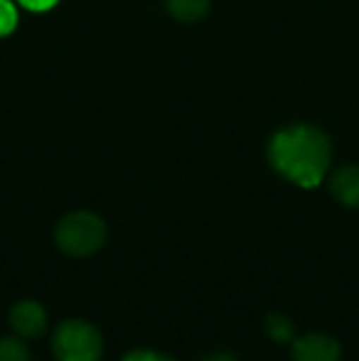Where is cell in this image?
Listing matches in <instances>:
<instances>
[{
	"label": "cell",
	"mask_w": 359,
	"mask_h": 361,
	"mask_svg": "<svg viewBox=\"0 0 359 361\" xmlns=\"http://www.w3.org/2000/svg\"><path fill=\"white\" fill-rule=\"evenodd\" d=\"M266 157L286 182L312 190L330 172L332 140L317 126L291 123L271 135Z\"/></svg>",
	"instance_id": "6da1fadb"
},
{
	"label": "cell",
	"mask_w": 359,
	"mask_h": 361,
	"mask_svg": "<svg viewBox=\"0 0 359 361\" xmlns=\"http://www.w3.org/2000/svg\"><path fill=\"white\" fill-rule=\"evenodd\" d=\"M106 236H109L106 221L87 209L69 212L54 226V246L69 258H89L99 253Z\"/></svg>",
	"instance_id": "7a4b0ae2"
},
{
	"label": "cell",
	"mask_w": 359,
	"mask_h": 361,
	"mask_svg": "<svg viewBox=\"0 0 359 361\" xmlns=\"http://www.w3.org/2000/svg\"><path fill=\"white\" fill-rule=\"evenodd\" d=\"M52 354L57 361H101L104 337L89 319H64L52 332Z\"/></svg>",
	"instance_id": "3957f363"
},
{
	"label": "cell",
	"mask_w": 359,
	"mask_h": 361,
	"mask_svg": "<svg viewBox=\"0 0 359 361\" xmlns=\"http://www.w3.org/2000/svg\"><path fill=\"white\" fill-rule=\"evenodd\" d=\"M293 361H342V344L332 334L308 332L291 342Z\"/></svg>",
	"instance_id": "277c9868"
},
{
	"label": "cell",
	"mask_w": 359,
	"mask_h": 361,
	"mask_svg": "<svg viewBox=\"0 0 359 361\" xmlns=\"http://www.w3.org/2000/svg\"><path fill=\"white\" fill-rule=\"evenodd\" d=\"M8 324L18 337L37 339L47 332V312L37 300H18L8 312Z\"/></svg>",
	"instance_id": "5b68a950"
},
{
	"label": "cell",
	"mask_w": 359,
	"mask_h": 361,
	"mask_svg": "<svg viewBox=\"0 0 359 361\" xmlns=\"http://www.w3.org/2000/svg\"><path fill=\"white\" fill-rule=\"evenodd\" d=\"M327 190L342 207L359 209V165H342L327 175Z\"/></svg>",
	"instance_id": "8992f818"
},
{
	"label": "cell",
	"mask_w": 359,
	"mask_h": 361,
	"mask_svg": "<svg viewBox=\"0 0 359 361\" xmlns=\"http://www.w3.org/2000/svg\"><path fill=\"white\" fill-rule=\"evenodd\" d=\"M168 13L173 15L178 23L192 25L200 23L212 8V0H165Z\"/></svg>",
	"instance_id": "52a82bcc"
},
{
	"label": "cell",
	"mask_w": 359,
	"mask_h": 361,
	"mask_svg": "<svg viewBox=\"0 0 359 361\" xmlns=\"http://www.w3.org/2000/svg\"><path fill=\"white\" fill-rule=\"evenodd\" d=\"M264 332H266V337H269L271 342H276V344H291L293 339H296V327H293V319L288 317V314L278 312V310H273V312L266 314Z\"/></svg>",
	"instance_id": "ba28073f"
},
{
	"label": "cell",
	"mask_w": 359,
	"mask_h": 361,
	"mask_svg": "<svg viewBox=\"0 0 359 361\" xmlns=\"http://www.w3.org/2000/svg\"><path fill=\"white\" fill-rule=\"evenodd\" d=\"M0 361H32L23 337H0Z\"/></svg>",
	"instance_id": "9c48e42d"
},
{
	"label": "cell",
	"mask_w": 359,
	"mask_h": 361,
	"mask_svg": "<svg viewBox=\"0 0 359 361\" xmlns=\"http://www.w3.org/2000/svg\"><path fill=\"white\" fill-rule=\"evenodd\" d=\"M18 27V8L10 0H0V37H8Z\"/></svg>",
	"instance_id": "30bf717a"
},
{
	"label": "cell",
	"mask_w": 359,
	"mask_h": 361,
	"mask_svg": "<svg viewBox=\"0 0 359 361\" xmlns=\"http://www.w3.org/2000/svg\"><path fill=\"white\" fill-rule=\"evenodd\" d=\"M121 361H175V359L163 352H155V349H130Z\"/></svg>",
	"instance_id": "8fae6325"
},
{
	"label": "cell",
	"mask_w": 359,
	"mask_h": 361,
	"mask_svg": "<svg viewBox=\"0 0 359 361\" xmlns=\"http://www.w3.org/2000/svg\"><path fill=\"white\" fill-rule=\"evenodd\" d=\"M18 3L23 5L25 10H30V13H47L59 0H18Z\"/></svg>",
	"instance_id": "7c38bea8"
},
{
	"label": "cell",
	"mask_w": 359,
	"mask_h": 361,
	"mask_svg": "<svg viewBox=\"0 0 359 361\" xmlns=\"http://www.w3.org/2000/svg\"><path fill=\"white\" fill-rule=\"evenodd\" d=\"M200 361H239L231 352H214V354H207Z\"/></svg>",
	"instance_id": "4fadbf2b"
}]
</instances>
